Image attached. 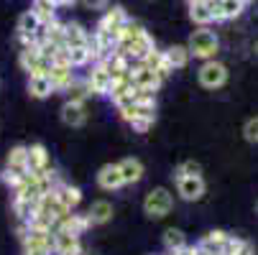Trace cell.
Instances as JSON below:
<instances>
[{
    "mask_svg": "<svg viewBox=\"0 0 258 255\" xmlns=\"http://www.w3.org/2000/svg\"><path fill=\"white\" fill-rule=\"evenodd\" d=\"M49 79H51L54 92H67L69 84L77 79V77H75V66H69V64H51Z\"/></svg>",
    "mask_w": 258,
    "mask_h": 255,
    "instance_id": "13",
    "label": "cell"
},
{
    "mask_svg": "<svg viewBox=\"0 0 258 255\" xmlns=\"http://www.w3.org/2000/svg\"><path fill=\"white\" fill-rule=\"evenodd\" d=\"M77 3V0H54V6L56 8H64V6H75Z\"/></svg>",
    "mask_w": 258,
    "mask_h": 255,
    "instance_id": "34",
    "label": "cell"
},
{
    "mask_svg": "<svg viewBox=\"0 0 258 255\" xmlns=\"http://www.w3.org/2000/svg\"><path fill=\"white\" fill-rule=\"evenodd\" d=\"M51 232H54V250H56V252H75V250H82L77 235H72V232H67V230H51Z\"/></svg>",
    "mask_w": 258,
    "mask_h": 255,
    "instance_id": "23",
    "label": "cell"
},
{
    "mask_svg": "<svg viewBox=\"0 0 258 255\" xmlns=\"http://www.w3.org/2000/svg\"><path fill=\"white\" fill-rule=\"evenodd\" d=\"M59 255H87L85 250H75V252H59Z\"/></svg>",
    "mask_w": 258,
    "mask_h": 255,
    "instance_id": "35",
    "label": "cell"
},
{
    "mask_svg": "<svg viewBox=\"0 0 258 255\" xmlns=\"http://www.w3.org/2000/svg\"><path fill=\"white\" fill-rule=\"evenodd\" d=\"M64 41L67 49H82L90 46V33L80 23H64Z\"/></svg>",
    "mask_w": 258,
    "mask_h": 255,
    "instance_id": "18",
    "label": "cell"
},
{
    "mask_svg": "<svg viewBox=\"0 0 258 255\" xmlns=\"http://www.w3.org/2000/svg\"><path fill=\"white\" fill-rule=\"evenodd\" d=\"M141 66L156 71V74H159V77H164V79L171 74V66H169V61H166V54H164V51H159V49H154V51L146 54V59L141 61Z\"/></svg>",
    "mask_w": 258,
    "mask_h": 255,
    "instance_id": "21",
    "label": "cell"
},
{
    "mask_svg": "<svg viewBox=\"0 0 258 255\" xmlns=\"http://www.w3.org/2000/svg\"><path fill=\"white\" fill-rule=\"evenodd\" d=\"M187 245V235H184L179 227H166L164 230V247L169 250V252H176L179 247H184Z\"/></svg>",
    "mask_w": 258,
    "mask_h": 255,
    "instance_id": "27",
    "label": "cell"
},
{
    "mask_svg": "<svg viewBox=\"0 0 258 255\" xmlns=\"http://www.w3.org/2000/svg\"><path fill=\"white\" fill-rule=\"evenodd\" d=\"M51 3H54V0H51Z\"/></svg>",
    "mask_w": 258,
    "mask_h": 255,
    "instance_id": "40",
    "label": "cell"
},
{
    "mask_svg": "<svg viewBox=\"0 0 258 255\" xmlns=\"http://www.w3.org/2000/svg\"><path fill=\"white\" fill-rule=\"evenodd\" d=\"M85 214H87L90 225H105V222L113 220L115 209H113V204H110L107 199H97V202H92V207H90Z\"/></svg>",
    "mask_w": 258,
    "mask_h": 255,
    "instance_id": "17",
    "label": "cell"
},
{
    "mask_svg": "<svg viewBox=\"0 0 258 255\" xmlns=\"http://www.w3.org/2000/svg\"><path fill=\"white\" fill-rule=\"evenodd\" d=\"M28 92H31V97H36V100H46V97L54 92L49 74H31V77H28Z\"/></svg>",
    "mask_w": 258,
    "mask_h": 255,
    "instance_id": "22",
    "label": "cell"
},
{
    "mask_svg": "<svg viewBox=\"0 0 258 255\" xmlns=\"http://www.w3.org/2000/svg\"><path fill=\"white\" fill-rule=\"evenodd\" d=\"M146 3H154V0H146Z\"/></svg>",
    "mask_w": 258,
    "mask_h": 255,
    "instance_id": "38",
    "label": "cell"
},
{
    "mask_svg": "<svg viewBox=\"0 0 258 255\" xmlns=\"http://www.w3.org/2000/svg\"><path fill=\"white\" fill-rule=\"evenodd\" d=\"M87 227H92V225H90V220H87V214H77V212H69L61 222H56V225H54V230H67V232L77 235V237H80Z\"/></svg>",
    "mask_w": 258,
    "mask_h": 255,
    "instance_id": "20",
    "label": "cell"
},
{
    "mask_svg": "<svg viewBox=\"0 0 258 255\" xmlns=\"http://www.w3.org/2000/svg\"><path fill=\"white\" fill-rule=\"evenodd\" d=\"M54 194H56V199L61 202V207L69 209V212H75V209L82 204V189L67 184V181H59V184L54 187Z\"/></svg>",
    "mask_w": 258,
    "mask_h": 255,
    "instance_id": "14",
    "label": "cell"
},
{
    "mask_svg": "<svg viewBox=\"0 0 258 255\" xmlns=\"http://www.w3.org/2000/svg\"><path fill=\"white\" fill-rule=\"evenodd\" d=\"M243 138H245L248 143H258V115L250 118V120L243 125Z\"/></svg>",
    "mask_w": 258,
    "mask_h": 255,
    "instance_id": "30",
    "label": "cell"
},
{
    "mask_svg": "<svg viewBox=\"0 0 258 255\" xmlns=\"http://www.w3.org/2000/svg\"><path fill=\"white\" fill-rule=\"evenodd\" d=\"M82 6L90 11H105V8H110V0H82Z\"/></svg>",
    "mask_w": 258,
    "mask_h": 255,
    "instance_id": "31",
    "label": "cell"
},
{
    "mask_svg": "<svg viewBox=\"0 0 258 255\" xmlns=\"http://www.w3.org/2000/svg\"><path fill=\"white\" fill-rule=\"evenodd\" d=\"M228 232L225 230H212V232H207L200 242H197V247L202 250V252H215V255H223V247H225V242H228Z\"/></svg>",
    "mask_w": 258,
    "mask_h": 255,
    "instance_id": "19",
    "label": "cell"
},
{
    "mask_svg": "<svg viewBox=\"0 0 258 255\" xmlns=\"http://www.w3.org/2000/svg\"><path fill=\"white\" fill-rule=\"evenodd\" d=\"M174 184H176V194L184 202H200L207 189L202 176H174Z\"/></svg>",
    "mask_w": 258,
    "mask_h": 255,
    "instance_id": "7",
    "label": "cell"
},
{
    "mask_svg": "<svg viewBox=\"0 0 258 255\" xmlns=\"http://www.w3.org/2000/svg\"><path fill=\"white\" fill-rule=\"evenodd\" d=\"M174 255H200V247H197V245H189V242H187L184 247H179V250H176Z\"/></svg>",
    "mask_w": 258,
    "mask_h": 255,
    "instance_id": "32",
    "label": "cell"
},
{
    "mask_svg": "<svg viewBox=\"0 0 258 255\" xmlns=\"http://www.w3.org/2000/svg\"><path fill=\"white\" fill-rule=\"evenodd\" d=\"M26 156H28V145H13V148L8 151V156H6V168L18 171V174H28Z\"/></svg>",
    "mask_w": 258,
    "mask_h": 255,
    "instance_id": "24",
    "label": "cell"
},
{
    "mask_svg": "<svg viewBox=\"0 0 258 255\" xmlns=\"http://www.w3.org/2000/svg\"><path fill=\"white\" fill-rule=\"evenodd\" d=\"M187 3H197V0H187Z\"/></svg>",
    "mask_w": 258,
    "mask_h": 255,
    "instance_id": "37",
    "label": "cell"
},
{
    "mask_svg": "<svg viewBox=\"0 0 258 255\" xmlns=\"http://www.w3.org/2000/svg\"><path fill=\"white\" fill-rule=\"evenodd\" d=\"M197 79L205 90H220L228 82V66L223 61H217V59L202 61V66L197 71Z\"/></svg>",
    "mask_w": 258,
    "mask_h": 255,
    "instance_id": "5",
    "label": "cell"
},
{
    "mask_svg": "<svg viewBox=\"0 0 258 255\" xmlns=\"http://www.w3.org/2000/svg\"><path fill=\"white\" fill-rule=\"evenodd\" d=\"M92 97V92H90V87H87V82L85 79H75V82H72L69 84V90H67V100L69 102H87Z\"/></svg>",
    "mask_w": 258,
    "mask_h": 255,
    "instance_id": "28",
    "label": "cell"
},
{
    "mask_svg": "<svg viewBox=\"0 0 258 255\" xmlns=\"http://www.w3.org/2000/svg\"><path fill=\"white\" fill-rule=\"evenodd\" d=\"M189 18L202 28L212 23V8H210V0H197V3H189Z\"/></svg>",
    "mask_w": 258,
    "mask_h": 255,
    "instance_id": "26",
    "label": "cell"
},
{
    "mask_svg": "<svg viewBox=\"0 0 258 255\" xmlns=\"http://www.w3.org/2000/svg\"><path fill=\"white\" fill-rule=\"evenodd\" d=\"M253 49H255V54H258V41H255V46H253Z\"/></svg>",
    "mask_w": 258,
    "mask_h": 255,
    "instance_id": "36",
    "label": "cell"
},
{
    "mask_svg": "<svg viewBox=\"0 0 258 255\" xmlns=\"http://www.w3.org/2000/svg\"><path fill=\"white\" fill-rule=\"evenodd\" d=\"M61 120L69 128H82L87 123V107L82 102H64L61 105Z\"/></svg>",
    "mask_w": 258,
    "mask_h": 255,
    "instance_id": "15",
    "label": "cell"
},
{
    "mask_svg": "<svg viewBox=\"0 0 258 255\" xmlns=\"http://www.w3.org/2000/svg\"><path fill=\"white\" fill-rule=\"evenodd\" d=\"M97 187H100L102 192H118V189L125 187L118 163H105V166L97 171Z\"/></svg>",
    "mask_w": 258,
    "mask_h": 255,
    "instance_id": "11",
    "label": "cell"
},
{
    "mask_svg": "<svg viewBox=\"0 0 258 255\" xmlns=\"http://www.w3.org/2000/svg\"><path fill=\"white\" fill-rule=\"evenodd\" d=\"M255 209H258V202H255Z\"/></svg>",
    "mask_w": 258,
    "mask_h": 255,
    "instance_id": "39",
    "label": "cell"
},
{
    "mask_svg": "<svg viewBox=\"0 0 258 255\" xmlns=\"http://www.w3.org/2000/svg\"><path fill=\"white\" fill-rule=\"evenodd\" d=\"M131 79H133V87H136V90L151 92V95H156V90H159V87H161V82H164V77H159L156 71L146 69V66H141V64L131 71Z\"/></svg>",
    "mask_w": 258,
    "mask_h": 255,
    "instance_id": "9",
    "label": "cell"
},
{
    "mask_svg": "<svg viewBox=\"0 0 258 255\" xmlns=\"http://www.w3.org/2000/svg\"><path fill=\"white\" fill-rule=\"evenodd\" d=\"M23 242V255H51L54 250V232L44 227H31L21 235Z\"/></svg>",
    "mask_w": 258,
    "mask_h": 255,
    "instance_id": "3",
    "label": "cell"
},
{
    "mask_svg": "<svg viewBox=\"0 0 258 255\" xmlns=\"http://www.w3.org/2000/svg\"><path fill=\"white\" fill-rule=\"evenodd\" d=\"M118 168H120V176H123V184H125V187L138 184V181L143 179V174H146V168H143L141 158H133V156L123 158V161L118 163Z\"/></svg>",
    "mask_w": 258,
    "mask_h": 255,
    "instance_id": "16",
    "label": "cell"
},
{
    "mask_svg": "<svg viewBox=\"0 0 258 255\" xmlns=\"http://www.w3.org/2000/svg\"><path fill=\"white\" fill-rule=\"evenodd\" d=\"M166 61H169V66H171V71L174 69H184V66H187L189 64V49L187 46H184V44H174V46H169L166 51Z\"/></svg>",
    "mask_w": 258,
    "mask_h": 255,
    "instance_id": "25",
    "label": "cell"
},
{
    "mask_svg": "<svg viewBox=\"0 0 258 255\" xmlns=\"http://www.w3.org/2000/svg\"><path fill=\"white\" fill-rule=\"evenodd\" d=\"M187 49H189V56L202 59V61H210V59H215V54H217V49H220V41H217L215 31H210L207 26H202V28H197V31L189 36Z\"/></svg>",
    "mask_w": 258,
    "mask_h": 255,
    "instance_id": "1",
    "label": "cell"
},
{
    "mask_svg": "<svg viewBox=\"0 0 258 255\" xmlns=\"http://www.w3.org/2000/svg\"><path fill=\"white\" fill-rule=\"evenodd\" d=\"M26 168H28V174H44V171H49V168H51V158H49L46 145H41V143L28 145Z\"/></svg>",
    "mask_w": 258,
    "mask_h": 255,
    "instance_id": "10",
    "label": "cell"
},
{
    "mask_svg": "<svg viewBox=\"0 0 258 255\" xmlns=\"http://www.w3.org/2000/svg\"><path fill=\"white\" fill-rule=\"evenodd\" d=\"M235 255H255V247H253L248 240H243V245L235 250Z\"/></svg>",
    "mask_w": 258,
    "mask_h": 255,
    "instance_id": "33",
    "label": "cell"
},
{
    "mask_svg": "<svg viewBox=\"0 0 258 255\" xmlns=\"http://www.w3.org/2000/svg\"><path fill=\"white\" fill-rule=\"evenodd\" d=\"M128 23V13H125V8H120V6H113V8H105V13H102V18L97 21V26H95V31L97 33H105V36H110V39H120V31H123V26Z\"/></svg>",
    "mask_w": 258,
    "mask_h": 255,
    "instance_id": "4",
    "label": "cell"
},
{
    "mask_svg": "<svg viewBox=\"0 0 258 255\" xmlns=\"http://www.w3.org/2000/svg\"><path fill=\"white\" fill-rule=\"evenodd\" d=\"M23 71H28V77L31 74H49V69H51V61L41 54L39 44H31V46H21V56H18Z\"/></svg>",
    "mask_w": 258,
    "mask_h": 255,
    "instance_id": "6",
    "label": "cell"
},
{
    "mask_svg": "<svg viewBox=\"0 0 258 255\" xmlns=\"http://www.w3.org/2000/svg\"><path fill=\"white\" fill-rule=\"evenodd\" d=\"M212 8V21H233L243 13V3L240 0H210Z\"/></svg>",
    "mask_w": 258,
    "mask_h": 255,
    "instance_id": "12",
    "label": "cell"
},
{
    "mask_svg": "<svg viewBox=\"0 0 258 255\" xmlns=\"http://www.w3.org/2000/svg\"><path fill=\"white\" fill-rule=\"evenodd\" d=\"M174 176H202V166L197 161H181Z\"/></svg>",
    "mask_w": 258,
    "mask_h": 255,
    "instance_id": "29",
    "label": "cell"
},
{
    "mask_svg": "<svg viewBox=\"0 0 258 255\" xmlns=\"http://www.w3.org/2000/svg\"><path fill=\"white\" fill-rule=\"evenodd\" d=\"M171 209H174V194L166 187H156L143 197V214L149 220H164Z\"/></svg>",
    "mask_w": 258,
    "mask_h": 255,
    "instance_id": "2",
    "label": "cell"
},
{
    "mask_svg": "<svg viewBox=\"0 0 258 255\" xmlns=\"http://www.w3.org/2000/svg\"><path fill=\"white\" fill-rule=\"evenodd\" d=\"M85 82H87V87H90L92 95H107V92H110V84H113V79H110V74H107V69H105L100 61H95V64L90 66Z\"/></svg>",
    "mask_w": 258,
    "mask_h": 255,
    "instance_id": "8",
    "label": "cell"
}]
</instances>
